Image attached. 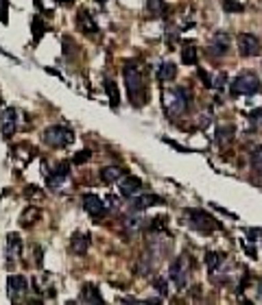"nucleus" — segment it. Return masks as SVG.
I'll return each mask as SVG.
<instances>
[{
    "mask_svg": "<svg viewBox=\"0 0 262 305\" xmlns=\"http://www.w3.org/2000/svg\"><path fill=\"white\" fill-rule=\"evenodd\" d=\"M122 74H125V85H127V94L129 101L134 107H144L146 101H149V89H146V81L142 70L138 68V63L127 61L125 68H122Z\"/></svg>",
    "mask_w": 262,
    "mask_h": 305,
    "instance_id": "f257e3e1",
    "label": "nucleus"
},
{
    "mask_svg": "<svg viewBox=\"0 0 262 305\" xmlns=\"http://www.w3.org/2000/svg\"><path fill=\"white\" fill-rule=\"evenodd\" d=\"M162 105L170 118H179L190 109L192 98H190V92L184 87H168L162 92Z\"/></svg>",
    "mask_w": 262,
    "mask_h": 305,
    "instance_id": "f03ea898",
    "label": "nucleus"
},
{
    "mask_svg": "<svg viewBox=\"0 0 262 305\" xmlns=\"http://www.w3.org/2000/svg\"><path fill=\"white\" fill-rule=\"evenodd\" d=\"M184 218H186L184 220L186 225L192 227L194 231H199V233H214V231H219V229H221V222L214 220L212 214L203 212V209H194V207L186 209L184 212Z\"/></svg>",
    "mask_w": 262,
    "mask_h": 305,
    "instance_id": "7ed1b4c3",
    "label": "nucleus"
},
{
    "mask_svg": "<svg viewBox=\"0 0 262 305\" xmlns=\"http://www.w3.org/2000/svg\"><path fill=\"white\" fill-rule=\"evenodd\" d=\"M260 89H262V83H260V79L256 77V74L243 72V74H238V77L232 81V85H229V94H232L234 98L253 96V94H258Z\"/></svg>",
    "mask_w": 262,
    "mask_h": 305,
    "instance_id": "20e7f679",
    "label": "nucleus"
},
{
    "mask_svg": "<svg viewBox=\"0 0 262 305\" xmlns=\"http://www.w3.org/2000/svg\"><path fill=\"white\" fill-rule=\"evenodd\" d=\"M42 139L53 148H63V146H70L72 142H75V133L63 125H53V127L44 129Z\"/></svg>",
    "mask_w": 262,
    "mask_h": 305,
    "instance_id": "39448f33",
    "label": "nucleus"
},
{
    "mask_svg": "<svg viewBox=\"0 0 262 305\" xmlns=\"http://www.w3.org/2000/svg\"><path fill=\"white\" fill-rule=\"evenodd\" d=\"M188 273H190V260L188 255H177L173 260V264L168 266V277L179 290H184L188 284Z\"/></svg>",
    "mask_w": 262,
    "mask_h": 305,
    "instance_id": "423d86ee",
    "label": "nucleus"
},
{
    "mask_svg": "<svg viewBox=\"0 0 262 305\" xmlns=\"http://www.w3.org/2000/svg\"><path fill=\"white\" fill-rule=\"evenodd\" d=\"M229 48H232V37H229V33L225 31H219L212 35L210 44H208V53L212 57H225L229 53Z\"/></svg>",
    "mask_w": 262,
    "mask_h": 305,
    "instance_id": "0eeeda50",
    "label": "nucleus"
},
{
    "mask_svg": "<svg viewBox=\"0 0 262 305\" xmlns=\"http://www.w3.org/2000/svg\"><path fill=\"white\" fill-rule=\"evenodd\" d=\"M44 175H46V185L48 187H51V190H59L63 185V181L68 179V175H70V163L68 161H61V163H57L55 170H46Z\"/></svg>",
    "mask_w": 262,
    "mask_h": 305,
    "instance_id": "6e6552de",
    "label": "nucleus"
},
{
    "mask_svg": "<svg viewBox=\"0 0 262 305\" xmlns=\"http://www.w3.org/2000/svg\"><path fill=\"white\" fill-rule=\"evenodd\" d=\"M27 292H29V281H27V277H22V275H11L9 279H7V294H9L11 301H20Z\"/></svg>",
    "mask_w": 262,
    "mask_h": 305,
    "instance_id": "1a4fd4ad",
    "label": "nucleus"
},
{
    "mask_svg": "<svg viewBox=\"0 0 262 305\" xmlns=\"http://www.w3.org/2000/svg\"><path fill=\"white\" fill-rule=\"evenodd\" d=\"M83 209L92 216L94 220H98V218H103L105 214H107V207H105V203H103V199L98 194H83Z\"/></svg>",
    "mask_w": 262,
    "mask_h": 305,
    "instance_id": "9d476101",
    "label": "nucleus"
},
{
    "mask_svg": "<svg viewBox=\"0 0 262 305\" xmlns=\"http://www.w3.org/2000/svg\"><path fill=\"white\" fill-rule=\"evenodd\" d=\"M260 51H262V46L256 35H251V33L238 35V53L243 57H256V55H260Z\"/></svg>",
    "mask_w": 262,
    "mask_h": 305,
    "instance_id": "9b49d317",
    "label": "nucleus"
},
{
    "mask_svg": "<svg viewBox=\"0 0 262 305\" xmlns=\"http://www.w3.org/2000/svg\"><path fill=\"white\" fill-rule=\"evenodd\" d=\"M0 127H3V135L9 139L15 133V127H18V111L13 107H7V109L0 113Z\"/></svg>",
    "mask_w": 262,
    "mask_h": 305,
    "instance_id": "f8f14e48",
    "label": "nucleus"
},
{
    "mask_svg": "<svg viewBox=\"0 0 262 305\" xmlns=\"http://www.w3.org/2000/svg\"><path fill=\"white\" fill-rule=\"evenodd\" d=\"M153 205H164V199L158 194H140V196H131V209L134 212H142L146 207H153Z\"/></svg>",
    "mask_w": 262,
    "mask_h": 305,
    "instance_id": "ddd939ff",
    "label": "nucleus"
},
{
    "mask_svg": "<svg viewBox=\"0 0 262 305\" xmlns=\"http://www.w3.org/2000/svg\"><path fill=\"white\" fill-rule=\"evenodd\" d=\"M118 190H120V196H125V199H131V196L140 194L142 190V181L138 177H122L118 181Z\"/></svg>",
    "mask_w": 262,
    "mask_h": 305,
    "instance_id": "4468645a",
    "label": "nucleus"
},
{
    "mask_svg": "<svg viewBox=\"0 0 262 305\" xmlns=\"http://www.w3.org/2000/svg\"><path fill=\"white\" fill-rule=\"evenodd\" d=\"M146 11H149L151 18L160 20V18H168L170 7L166 5V0H146Z\"/></svg>",
    "mask_w": 262,
    "mask_h": 305,
    "instance_id": "2eb2a0df",
    "label": "nucleus"
},
{
    "mask_svg": "<svg viewBox=\"0 0 262 305\" xmlns=\"http://www.w3.org/2000/svg\"><path fill=\"white\" fill-rule=\"evenodd\" d=\"M77 27L85 33V35H94V33L98 31V27H96V22H94V18L90 15V11L88 9H81L79 13H77Z\"/></svg>",
    "mask_w": 262,
    "mask_h": 305,
    "instance_id": "dca6fc26",
    "label": "nucleus"
},
{
    "mask_svg": "<svg viewBox=\"0 0 262 305\" xmlns=\"http://www.w3.org/2000/svg\"><path fill=\"white\" fill-rule=\"evenodd\" d=\"M88 249H90V236L88 233L77 231L75 236L70 238V251L75 255H85Z\"/></svg>",
    "mask_w": 262,
    "mask_h": 305,
    "instance_id": "f3484780",
    "label": "nucleus"
},
{
    "mask_svg": "<svg viewBox=\"0 0 262 305\" xmlns=\"http://www.w3.org/2000/svg\"><path fill=\"white\" fill-rule=\"evenodd\" d=\"M98 177H101L103 183L112 185V183H118V181L125 177V170H122L120 166H105L101 172H98Z\"/></svg>",
    "mask_w": 262,
    "mask_h": 305,
    "instance_id": "a211bd4d",
    "label": "nucleus"
},
{
    "mask_svg": "<svg viewBox=\"0 0 262 305\" xmlns=\"http://www.w3.org/2000/svg\"><path fill=\"white\" fill-rule=\"evenodd\" d=\"M20 253H22V240H20V236L18 233H9V236H7V257L13 262V260L20 257Z\"/></svg>",
    "mask_w": 262,
    "mask_h": 305,
    "instance_id": "6ab92c4d",
    "label": "nucleus"
},
{
    "mask_svg": "<svg viewBox=\"0 0 262 305\" xmlns=\"http://www.w3.org/2000/svg\"><path fill=\"white\" fill-rule=\"evenodd\" d=\"M158 81H173L177 77V65L173 61H162L158 65V72H155Z\"/></svg>",
    "mask_w": 262,
    "mask_h": 305,
    "instance_id": "aec40b11",
    "label": "nucleus"
},
{
    "mask_svg": "<svg viewBox=\"0 0 262 305\" xmlns=\"http://www.w3.org/2000/svg\"><path fill=\"white\" fill-rule=\"evenodd\" d=\"M234 125H221L216 129V144L219 146H227L234 142Z\"/></svg>",
    "mask_w": 262,
    "mask_h": 305,
    "instance_id": "412c9836",
    "label": "nucleus"
},
{
    "mask_svg": "<svg viewBox=\"0 0 262 305\" xmlns=\"http://www.w3.org/2000/svg\"><path fill=\"white\" fill-rule=\"evenodd\" d=\"M223 262H225V253H216V251H208L206 253V266L210 270V275H214Z\"/></svg>",
    "mask_w": 262,
    "mask_h": 305,
    "instance_id": "4be33fe9",
    "label": "nucleus"
},
{
    "mask_svg": "<svg viewBox=\"0 0 262 305\" xmlns=\"http://www.w3.org/2000/svg\"><path fill=\"white\" fill-rule=\"evenodd\" d=\"M81 301L83 303H103V296L92 284H88V286H83V290H81Z\"/></svg>",
    "mask_w": 262,
    "mask_h": 305,
    "instance_id": "5701e85b",
    "label": "nucleus"
},
{
    "mask_svg": "<svg viewBox=\"0 0 262 305\" xmlns=\"http://www.w3.org/2000/svg\"><path fill=\"white\" fill-rule=\"evenodd\" d=\"M105 92H107V98H110V105H112V109H116V107L120 105V94H118V87L116 83H114L112 79H105Z\"/></svg>",
    "mask_w": 262,
    "mask_h": 305,
    "instance_id": "b1692460",
    "label": "nucleus"
},
{
    "mask_svg": "<svg viewBox=\"0 0 262 305\" xmlns=\"http://www.w3.org/2000/svg\"><path fill=\"white\" fill-rule=\"evenodd\" d=\"M182 61L186 65H196V61H199V57H196V46L194 44H186L182 48Z\"/></svg>",
    "mask_w": 262,
    "mask_h": 305,
    "instance_id": "393cba45",
    "label": "nucleus"
},
{
    "mask_svg": "<svg viewBox=\"0 0 262 305\" xmlns=\"http://www.w3.org/2000/svg\"><path fill=\"white\" fill-rule=\"evenodd\" d=\"M35 218H39V209H37V207H33V205H31V207H27V209L22 212V216H20V225H22V227H31L33 222H35Z\"/></svg>",
    "mask_w": 262,
    "mask_h": 305,
    "instance_id": "a878e982",
    "label": "nucleus"
},
{
    "mask_svg": "<svg viewBox=\"0 0 262 305\" xmlns=\"http://www.w3.org/2000/svg\"><path fill=\"white\" fill-rule=\"evenodd\" d=\"M249 161H251L253 172H258V175H262V146H256V148H253Z\"/></svg>",
    "mask_w": 262,
    "mask_h": 305,
    "instance_id": "bb28decb",
    "label": "nucleus"
},
{
    "mask_svg": "<svg viewBox=\"0 0 262 305\" xmlns=\"http://www.w3.org/2000/svg\"><path fill=\"white\" fill-rule=\"evenodd\" d=\"M44 31H46L44 20L39 18V15H35V18H33V39H35V42H39V39H42V35H44Z\"/></svg>",
    "mask_w": 262,
    "mask_h": 305,
    "instance_id": "cd10ccee",
    "label": "nucleus"
},
{
    "mask_svg": "<svg viewBox=\"0 0 262 305\" xmlns=\"http://www.w3.org/2000/svg\"><path fill=\"white\" fill-rule=\"evenodd\" d=\"M245 9V5L238 3V0H223V11L227 13H241Z\"/></svg>",
    "mask_w": 262,
    "mask_h": 305,
    "instance_id": "c85d7f7f",
    "label": "nucleus"
},
{
    "mask_svg": "<svg viewBox=\"0 0 262 305\" xmlns=\"http://www.w3.org/2000/svg\"><path fill=\"white\" fill-rule=\"evenodd\" d=\"M151 284H153V288H155V290H158L160 294H164V296L168 294V281H166L164 277H153Z\"/></svg>",
    "mask_w": 262,
    "mask_h": 305,
    "instance_id": "c756f323",
    "label": "nucleus"
},
{
    "mask_svg": "<svg viewBox=\"0 0 262 305\" xmlns=\"http://www.w3.org/2000/svg\"><path fill=\"white\" fill-rule=\"evenodd\" d=\"M225 83H227V74H225V72H219V77L212 81V87H216L219 92H223V89H225Z\"/></svg>",
    "mask_w": 262,
    "mask_h": 305,
    "instance_id": "7c9ffc66",
    "label": "nucleus"
},
{
    "mask_svg": "<svg viewBox=\"0 0 262 305\" xmlns=\"http://www.w3.org/2000/svg\"><path fill=\"white\" fill-rule=\"evenodd\" d=\"M35 7H37L39 11H44V13L48 9V13H51L55 9V3H53V0H35Z\"/></svg>",
    "mask_w": 262,
    "mask_h": 305,
    "instance_id": "2f4dec72",
    "label": "nucleus"
},
{
    "mask_svg": "<svg viewBox=\"0 0 262 305\" xmlns=\"http://www.w3.org/2000/svg\"><path fill=\"white\" fill-rule=\"evenodd\" d=\"M90 157H92V151H88V148H85V151H81V153H77V155H75V159H72V163H77V166H79V163H85Z\"/></svg>",
    "mask_w": 262,
    "mask_h": 305,
    "instance_id": "473e14b6",
    "label": "nucleus"
},
{
    "mask_svg": "<svg viewBox=\"0 0 262 305\" xmlns=\"http://www.w3.org/2000/svg\"><path fill=\"white\" fill-rule=\"evenodd\" d=\"M249 120H251L256 127H260V125H262V107H260V109H253V111L249 113Z\"/></svg>",
    "mask_w": 262,
    "mask_h": 305,
    "instance_id": "72a5a7b5",
    "label": "nucleus"
},
{
    "mask_svg": "<svg viewBox=\"0 0 262 305\" xmlns=\"http://www.w3.org/2000/svg\"><path fill=\"white\" fill-rule=\"evenodd\" d=\"M7 11H9V3L0 0V22H7Z\"/></svg>",
    "mask_w": 262,
    "mask_h": 305,
    "instance_id": "f704fd0d",
    "label": "nucleus"
},
{
    "mask_svg": "<svg viewBox=\"0 0 262 305\" xmlns=\"http://www.w3.org/2000/svg\"><path fill=\"white\" fill-rule=\"evenodd\" d=\"M199 79H201V83H203V87H212V81H210V74H208L206 70H201V68H199Z\"/></svg>",
    "mask_w": 262,
    "mask_h": 305,
    "instance_id": "c9c22d12",
    "label": "nucleus"
},
{
    "mask_svg": "<svg viewBox=\"0 0 262 305\" xmlns=\"http://www.w3.org/2000/svg\"><path fill=\"white\" fill-rule=\"evenodd\" d=\"M27 196H29V199H33V196L37 199V196H42V192H39L37 187H29V190H27Z\"/></svg>",
    "mask_w": 262,
    "mask_h": 305,
    "instance_id": "e433bc0d",
    "label": "nucleus"
},
{
    "mask_svg": "<svg viewBox=\"0 0 262 305\" xmlns=\"http://www.w3.org/2000/svg\"><path fill=\"white\" fill-rule=\"evenodd\" d=\"M35 262L37 266H42V246H35Z\"/></svg>",
    "mask_w": 262,
    "mask_h": 305,
    "instance_id": "4c0bfd02",
    "label": "nucleus"
},
{
    "mask_svg": "<svg viewBox=\"0 0 262 305\" xmlns=\"http://www.w3.org/2000/svg\"><path fill=\"white\" fill-rule=\"evenodd\" d=\"M57 5H63V7H70V5H75V0H55Z\"/></svg>",
    "mask_w": 262,
    "mask_h": 305,
    "instance_id": "58836bf2",
    "label": "nucleus"
},
{
    "mask_svg": "<svg viewBox=\"0 0 262 305\" xmlns=\"http://www.w3.org/2000/svg\"><path fill=\"white\" fill-rule=\"evenodd\" d=\"M258 294L262 296V279H260V281H258Z\"/></svg>",
    "mask_w": 262,
    "mask_h": 305,
    "instance_id": "ea45409f",
    "label": "nucleus"
},
{
    "mask_svg": "<svg viewBox=\"0 0 262 305\" xmlns=\"http://www.w3.org/2000/svg\"><path fill=\"white\" fill-rule=\"evenodd\" d=\"M96 3H98V5H105V3H107V0H96Z\"/></svg>",
    "mask_w": 262,
    "mask_h": 305,
    "instance_id": "a19ab883",
    "label": "nucleus"
}]
</instances>
